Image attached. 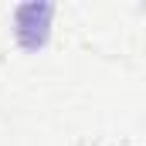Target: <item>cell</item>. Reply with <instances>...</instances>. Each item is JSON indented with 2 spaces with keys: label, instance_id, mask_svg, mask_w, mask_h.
I'll return each instance as SVG.
<instances>
[{
  "label": "cell",
  "instance_id": "6da1fadb",
  "mask_svg": "<svg viewBox=\"0 0 146 146\" xmlns=\"http://www.w3.org/2000/svg\"><path fill=\"white\" fill-rule=\"evenodd\" d=\"M48 24H51V7L48 3H24L14 14V34L27 51H34L48 41Z\"/></svg>",
  "mask_w": 146,
  "mask_h": 146
}]
</instances>
